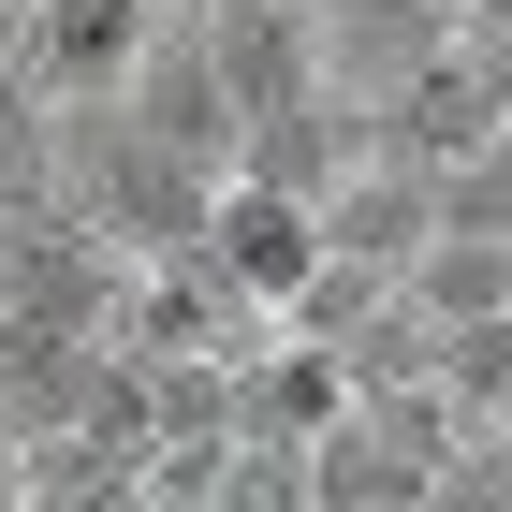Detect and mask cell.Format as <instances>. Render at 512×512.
Listing matches in <instances>:
<instances>
[{"instance_id": "6da1fadb", "label": "cell", "mask_w": 512, "mask_h": 512, "mask_svg": "<svg viewBox=\"0 0 512 512\" xmlns=\"http://www.w3.org/2000/svg\"><path fill=\"white\" fill-rule=\"evenodd\" d=\"M161 15H176V0H15V88H30L44 118L118 103V74L147 59Z\"/></svg>"}, {"instance_id": "7a4b0ae2", "label": "cell", "mask_w": 512, "mask_h": 512, "mask_svg": "<svg viewBox=\"0 0 512 512\" xmlns=\"http://www.w3.org/2000/svg\"><path fill=\"white\" fill-rule=\"evenodd\" d=\"M118 118L147 132L161 161H191V176H235V88H220V59H205V15L176 0L147 30V59L118 74Z\"/></svg>"}, {"instance_id": "3957f363", "label": "cell", "mask_w": 512, "mask_h": 512, "mask_svg": "<svg viewBox=\"0 0 512 512\" xmlns=\"http://www.w3.org/2000/svg\"><path fill=\"white\" fill-rule=\"evenodd\" d=\"M308 220H322V264H366L395 293V264L439 235V191H425V161H395V147H352L337 176L308 191Z\"/></svg>"}, {"instance_id": "277c9868", "label": "cell", "mask_w": 512, "mask_h": 512, "mask_svg": "<svg viewBox=\"0 0 512 512\" xmlns=\"http://www.w3.org/2000/svg\"><path fill=\"white\" fill-rule=\"evenodd\" d=\"M205 264H220V293H249V308H293L308 293V264H322V220H308V191H264V176H220L205 191Z\"/></svg>"}, {"instance_id": "5b68a950", "label": "cell", "mask_w": 512, "mask_h": 512, "mask_svg": "<svg viewBox=\"0 0 512 512\" xmlns=\"http://www.w3.org/2000/svg\"><path fill=\"white\" fill-rule=\"evenodd\" d=\"M512 308V235H425L395 264V322L410 337H454V322H498Z\"/></svg>"}, {"instance_id": "8992f818", "label": "cell", "mask_w": 512, "mask_h": 512, "mask_svg": "<svg viewBox=\"0 0 512 512\" xmlns=\"http://www.w3.org/2000/svg\"><path fill=\"white\" fill-rule=\"evenodd\" d=\"M439 235H512V132H483L469 161H439Z\"/></svg>"}, {"instance_id": "52a82bcc", "label": "cell", "mask_w": 512, "mask_h": 512, "mask_svg": "<svg viewBox=\"0 0 512 512\" xmlns=\"http://www.w3.org/2000/svg\"><path fill=\"white\" fill-rule=\"evenodd\" d=\"M44 176H59V118H44L30 88H15V59H0V220L44 205Z\"/></svg>"}, {"instance_id": "ba28073f", "label": "cell", "mask_w": 512, "mask_h": 512, "mask_svg": "<svg viewBox=\"0 0 512 512\" xmlns=\"http://www.w3.org/2000/svg\"><path fill=\"white\" fill-rule=\"evenodd\" d=\"M454 59H469V74H483V103L512 118V44H454Z\"/></svg>"}, {"instance_id": "9c48e42d", "label": "cell", "mask_w": 512, "mask_h": 512, "mask_svg": "<svg viewBox=\"0 0 512 512\" xmlns=\"http://www.w3.org/2000/svg\"><path fill=\"white\" fill-rule=\"evenodd\" d=\"M454 44H512V0H454Z\"/></svg>"}, {"instance_id": "30bf717a", "label": "cell", "mask_w": 512, "mask_h": 512, "mask_svg": "<svg viewBox=\"0 0 512 512\" xmlns=\"http://www.w3.org/2000/svg\"><path fill=\"white\" fill-rule=\"evenodd\" d=\"M0 59H15V0H0Z\"/></svg>"}, {"instance_id": "8fae6325", "label": "cell", "mask_w": 512, "mask_h": 512, "mask_svg": "<svg viewBox=\"0 0 512 512\" xmlns=\"http://www.w3.org/2000/svg\"><path fill=\"white\" fill-rule=\"evenodd\" d=\"M0 454H15V439H0Z\"/></svg>"}]
</instances>
